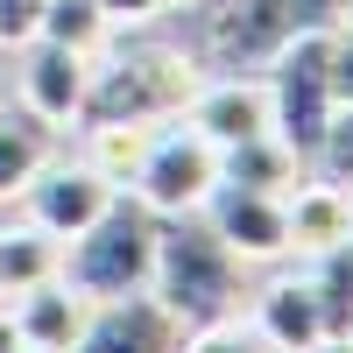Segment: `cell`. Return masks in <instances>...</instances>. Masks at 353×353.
<instances>
[{"label": "cell", "mask_w": 353, "mask_h": 353, "mask_svg": "<svg viewBox=\"0 0 353 353\" xmlns=\"http://www.w3.org/2000/svg\"><path fill=\"white\" fill-rule=\"evenodd\" d=\"M21 346V332H14V311H0V353H14Z\"/></svg>", "instance_id": "cell-26"}, {"label": "cell", "mask_w": 353, "mask_h": 353, "mask_svg": "<svg viewBox=\"0 0 353 353\" xmlns=\"http://www.w3.org/2000/svg\"><path fill=\"white\" fill-rule=\"evenodd\" d=\"M85 78H92L85 50H64V43H50V36H28L21 43V106L36 113V121L71 128L78 106H85Z\"/></svg>", "instance_id": "cell-10"}, {"label": "cell", "mask_w": 353, "mask_h": 353, "mask_svg": "<svg viewBox=\"0 0 353 353\" xmlns=\"http://www.w3.org/2000/svg\"><path fill=\"white\" fill-rule=\"evenodd\" d=\"M219 184V149L205 141L198 128H149V149H141L134 176H128V191L149 205V212L176 219V212H198L205 198H212Z\"/></svg>", "instance_id": "cell-6"}, {"label": "cell", "mask_w": 353, "mask_h": 353, "mask_svg": "<svg viewBox=\"0 0 353 353\" xmlns=\"http://www.w3.org/2000/svg\"><path fill=\"white\" fill-rule=\"evenodd\" d=\"M176 121L198 128L212 149H233V141H248V134H269V92L248 85V78H219V85H198Z\"/></svg>", "instance_id": "cell-11"}, {"label": "cell", "mask_w": 353, "mask_h": 353, "mask_svg": "<svg viewBox=\"0 0 353 353\" xmlns=\"http://www.w3.org/2000/svg\"><path fill=\"white\" fill-rule=\"evenodd\" d=\"M346 28H353V0H346Z\"/></svg>", "instance_id": "cell-30"}, {"label": "cell", "mask_w": 353, "mask_h": 353, "mask_svg": "<svg viewBox=\"0 0 353 353\" xmlns=\"http://www.w3.org/2000/svg\"><path fill=\"white\" fill-rule=\"evenodd\" d=\"M149 297L176 318V325L226 318V311H241V254H233L212 226H191V212H176V219L156 226Z\"/></svg>", "instance_id": "cell-1"}, {"label": "cell", "mask_w": 353, "mask_h": 353, "mask_svg": "<svg viewBox=\"0 0 353 353\" xmlns=\"http://www.w3.org/2000/svg\"><path fill=\"white\" fill-rule=\"evenodd\" d=\"M219 184L290 191V184H297V156H290L276 134H248V141H233V149H219Z\"/></svg>", "instance_id": "cell-16"}, {"label": "cell", "mask_w": 353, "mask_h": 353, "mask_svg": "<svg viewBox=\"0 0 353 353\" xmlns=\"http://www.w3.org/2000/svg\"><path fill=\"white\" fill-rule=\"evenodd\" d=\"M205 226L241 254V261H276L290 254V219H283V191H241V184H212L205 198Z\"/></svg>", "instance_id": "cell-9"}, {"label": "cell", "mask_w": 353, "mask_h": 353, "mask_svg": "<svg viewBox=\"0 0 353 353\" xmlns=\"http://www.w3.org/2000/svg\"><path fill=\"white\" fill-rule=\"evenodd\" d=\"M304 353H353V339H318V346H304Z\"/></svg>", "instance_id": "cell-27"}, {"label": "cell", "mask_w": 353, "mask_h": 353, "mask_svg": "<svg viewBox=\"0 0 353 353\" xmlns=\"http://www.w3.org/2000/svg\"><path fill=\"white\" fill-rule=\"evenodd\" d=\"M85 141H92V156H85V163L121 191L128 176H134V163H141V149H149V128H85Z\"/></svg>", "instance_id": "cell-20"}, {"label": "cell", "mask_w": 353, "mask_h": 353, "mask_svg": "<svg viewBox=\"0 0 353 353\" xmlns=\"http://www.w3.org/2000/svg\"><path fill=\"white\" fill-rule=\"evenodd\" d=\"M57 149V128L36 121L28 106H0V198H14Z\"/></svg>", "instance_id": "cell-15"}, {"label": "cell", "mask_w": 353, "mask_h": 353, "mask_svg": "<svg viewBox=\"0 0 353 353\" xmlns=\"http://www.w3.org/2000/svg\"><path fill=\"white\" fill-rule=\"evenodd\" d=\"M346 212H353V184H346Z\"/></svg>", "instance_id": "cell-29"}, {"label": "cell", "mask_w": 353, "mask_h": 353, "mask_svg": "<svg viewBox=\"0 0 353 353\" xmlns=\"http://www.w3.org/2000/svg\"><path fill=\"white\" fill-rule=\"evenodd\" d=\"M346 339H353V332H346Z\"/></svg>", "instance_id": "cell-33"}, {"label": "cell", "mask_w": 353, "mask_h": 353, "mask_svg": "<svg viewBox=\"0 0 353 353\" xmlns=\"http://www.w3.org/2000/svg\"><path fill=\"white\" fill-rule=\"evenodd\" d=\"M8 64H14V50H8V43H0V78H8Z\"/></svg>", "instance_id": "cell-28"}, {"label": "cell", "mask_w": 353, "mask_h": 353, "mask_svg": "<svg viewBox=\"0 0 353 353\" xmlns=\"http://www.w3.org/2000/svg\"><path fill=\"white\" fill-rule=\"evenodd\" d=\"M311 170H318V184H339V191L353 184V106H332V121L311 149Z\"/></svg>", "instance_id": "cell-22"}, {"label": "cell", "mask_w": 353, "mask_h": 353, "mask_svg": "<svg viewBox=\"0 0 353 353\" xmlns=\"http://www.w3.org/2000/svg\"><path fill=\"white\" fill-rule=\"evenodd\" d=\"M283 219H290V248L304 254H325L353 233V212H346V191L339 184H290L283 191Z\"/></svg>", "instance_id": "cell-14"}, {"label": "cell", "mask_w": 353, "mask_h": 353, "mask_svg": "<svg viewBox=\"0 0 353 353\" xmlns=\"http://www.w3.org/2000/svg\"><path fill=\"white\" fill-rule=\"evenodd\" d=\"M156 226H163V212H149L134 191L113 198L85 233H71V241H64L57 276H64L78 297H92V304H99V297H128V290H149Z\"/></svg>", "instance_id": "cell-3"}, {"label": "cell", "mask_w": 353, "mask_h": 353, "mask_svg": "<svg viewBox=\"0 0 353 353\" xmlns=\"http://www.w3.org/2000/svg\"><path fill=\"white\" fill-rule=\"evenodd\" d=\"M8 311H14L21 346H36V353H71V339H78V325H85V311H92V297H78L64 276H50V283H36V290H21Z\"/></svg>", "instance_id": "cell-12"}, {"label": "cell", "mask_w": 353, "mask_h": 353, "mask_svg": "<svg viewBox=\"0 0 353 353\" xmlns=\"http://www.w3.org/2000/svg\"><path fill=\"white\" fill-rule=\"evenodd\" d=\"M113 198H121V191H113L92 163H43V170L21 184L28 226H43L50 241H71V233H85Z\"/></svg>", "instance_id": "cell-7"}, {"label": "cell", "mask_w": 353, "mask_h": 353, "mask_svg": "<svg viewBox=\"0 0 353 353\" xmlns=\"http://www.w3.org/2000/svg\"><path fill=\"white\" fill-rule=\"evenodd\" d=\"M346 0H219L212 14V57L219 64H269L290 36L339 28Z\"/></svg>", "instance_id": "cell-5"}, {"label": "cell", "mask_w": 353, "mask_h": 353, "mask_svg": "<svg viewBox=\"0 0 353 353\" xmlns=\"http://www.w3.org/2000/svg\"><path fill=\"white\" fill-rule=\"evenodd\" d=\"M198 64L184 50H121L113 64H99L85 78V106H78V128H156L176 121L184 99L198 92Z\"/></svg>", "instance_id": "cell-2"}, {"label": "cell", "mask_w": 353, "mask_h": 353, "mask_svg": "<svg viewBox=\"0 0 353 353\" xmlns=\"http://www.w3.org/2000/svg\"><path fill=\"white\" fill-rule=\"evenodd\" d=\"M311 297H318V318H325V339H346L353 332V233H346L339 248L318 254Z\"/></svg>", "instance_id": "cell-18"}, {"label": "cell", "mask_w": 353, "mask_h": 353, "mask_svg": "<svg viewBox=\"0 0 353 353\" xmlns=\"http://www.w3.org/2000/svg\"><path fill=\"white\" fill-rule=\"evenodd\" d=\"M269 134L283 141L297 163H311L318 134L332 121V28H311V36H290L269 57Z\"/></svg>", "instance_id": "cell-4"}, {"label": "cell", "mask_w": 353, "mask_h": 353, "mask_svg": "<svg viewBox=\"0 0 353 353\" xmlns=\"http://www.w3.org/2000/svg\"><path fill=\"white\" fill-rule=\"evenodd\" d=\"M106 14L92 8V0H43V21H36V36H50V43H64V50H85L92 57L99 43H106Z\"/></svg>", "instance_id": "cell-19"}, {"label": "cell", "mask_w": 353, "mask_h": 353, "mask_svg": "<svg viewBox=\"0 0 353 353\" xmlns=\"http://www.w3.org/2000/svg\"><path fill=\"white\" fill-rule=\"evenodd\" d=\"M163 8H170V0H163Z\"/></svg>", "instance_id": "cell-32"}, {"label": "cell", "mask_w": 353, "mask_h": 353, "mask_svg": "<svg viewBox=\"0 0 353 353\" xmlns=\"http://www.w3.org/2000/svg\"><path fill=\"white\" fill-rule=\"evenodd\" d=\"M176 353H276V346L261 339L241 311H226V318H205V325H184Z\"/></svg>", "instance_id": "cell-21"}, {"label": "cell", "mask_w": 353, "mask_h": 353, "mask_svg": "<svg viewBox=\"0 0 353 353\" xmlns=\"http://www.w3.org/2000/svg\"><path fill=\"white\" fill-rule=\"evenodd\" d=\"M57 261H64V241H50L43 226H8L0 233V297H21V290H36L57 276Z\"/></svg>", "instance_id": "cell-17"}, {"label": "cell", "mask_w": 353, "mask_h": 353, "mask_svg": "<svg viewBox=\"0 0 353 353\" xmlns=\"http://www.w3.org/2000/svg\"><path fill=\"white\" fill-rule=\"evenodd\" d=\"M332 99L353 106V28H346V21L332 28Z\"/></svg>", "instance_id": "cell-24"}, {"label": "cell", "mask_w": 353, "mask_h": 353, "mask_svg": "<svg viewBox=\"0 0 353 353\" xmlns=\"http://www.w3.org/2000/svg\"><path fill=\"white\" fill-rule=\"evenodd\" d=\"M248 325L269 339L276 353H304V346H318L325 339V318H318V297H311V276L304 283H269L254 297V318Z\"/></svg>", "instance_id": "cell-13"}, {"label": "cell", "mask_w": 353, "mask_h": 353, "mask_svg": "<svg viewBox=\"0 0 353 353\" xmlns=\"http://www.w3.org/2000/svg\"><path fill=\"white\" fill-rule=\"evenodd\" d=\"M14 353H36V346H14Z\"/></svg>", "instance_id": "cell-31"}, {"label": "cell", "mask_w": 353, "mask_h": 353, "mask_svg": "<svg viewBox=\"0 0 353 353\" xmlns=\"http://www.w3.org/2000/svg\"><path fill=\"white\" fill-rule=\"evenodd\" d=\"M92 8H99L106 21H128V28H134V21H149V14L163 8V0H92Z\"/></svg>", "instance_id": "cell-25"}, {"label": "cell", "mask_w": 353, "mask_h": 353, "mask_svg": "<svg viewBox=\"0 0 353 353\" xmlns=\"http://www.w3.org/2000/svg\"><path fill=\"white\" fill-rule=\"evenodd\" d=\"M176 339H184V325L149 290H128V297H99L85 311L71 353H176Z\"/></svg>", "instance_id": "cell-8"}, {"label": "cell", "mask_w": 353, "mask_h": 353, "mask_svg": "<svg viewBox=\"0 0 353 353\" xmlns=\"http://www.w3.org/2000/svg\"><path fill=\"white\" fill-rule=\"evenodd\" d=\"M36 21H43V0H0V43L8 50H21L36 36Z\"/></svg>", "instance_id": "cell-23"}]
</instances>
